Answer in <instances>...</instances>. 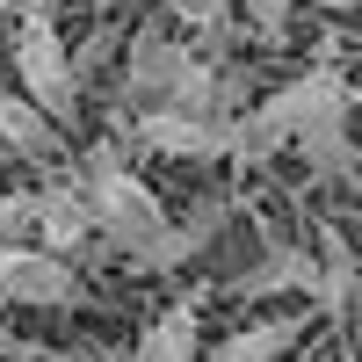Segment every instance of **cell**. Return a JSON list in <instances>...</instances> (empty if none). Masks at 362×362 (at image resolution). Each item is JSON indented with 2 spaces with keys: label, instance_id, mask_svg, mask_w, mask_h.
Returning a JSON list of instances; mask_svg holds the SVG:
<instances>
[{
  "label": "cell",
  "instance_id": "6da1fadb",
  "mask_svg": "<svg viewBox=\"0 0 362 362\" xmlns=\"http://www.w3.org/2000/svg\"><path fill=\"white\" fill-rule=\"evenodd\" d=\"M80 189H87V203H95V225H102V247H109V254H131V261H138V254L174 225L167 203L124 167L116 145H95V153L80 160Z\"/></svg>",
  "mask_w": 362,
  "mask_h": 362
},
{
  "label": "cell",
  "instance_id": "7a4b0ae2",
  "mask_svg": "<svg viewBox=\"0 0 362 362\" xmlns=\"http://www.w3.org/2000/svg\"><path fill=\"white\" fill-rule=\"evenodd\" d=\"M15 80H22V95L37 102L58 131H73V116H80V66H73V44L58 37L51 8L15 22Z\"/></svg>",
  "mask_w": 362,
  "mask_h": 362
},
{
  "label": "cell",
  "instance_id": "3957f363",
  "mask_svg": "<svg viewBox=\"0 0 362 362\" xmlns=\"http://www.w3.org/2000/svg\"><path fill=\"white\" fill-rule=\"evenodd\" d=\"M261 109V124L276 131L290 153L305 145L312 131H334V124H355V87H348V73H334V66H312V73H297V80H283L268 102H254Z\"/></svg>",
  "mask_w": 362,
  "mask_h": 362
},
{
  "label": "cell",
  "instance_id": "277c9868",
  "mask_svg": "<svg viewBox=\"0 0 362 362\" xmlns=\"http://www.w3.org/2000/svg\"><path fill=\"white\" fill-rule=\"evenodd\" d=\"M0 297H8V305H29V312H80L95 290H87V276L66 254L15 239V247H0Z\"/></svg>",
  "mask_w": 362,
  "mask_h": 362
},
{
  "label": "cell",
  "instance_id": "5b68a950",
  "mask_svg": "<svg viewBox=\"0 0 362 362\" xmlns=\"http://www.w3.org/2000/svg\"><path fill=\"white\" fill-rule=\"evenodd\" d=\"M189 66H196V44H181V29H174V22H145L138 37H131V58H124V80H116V95L131 102V116L167 109Z\"/></svg>",
  "mask_w": 362,
  "mask_h": 362
},
{
  "label": "cell",
  "instance_id": "8992f818",
  "mask_svg": "<svg viewBox=\"0 0 362 362\" xmlns=\"http://www.w3.org/2000/svg\"><path fill=\"white\" fill-rule=\"evenodd\" d=\"M37 247L66 254L73 268H80V254H109L102 247V225H95V203H87V189H80V174L44 181V189H37Z\"/></svg>",
  "mask_w": 362,
  "mask_h": 362
},
{
  "label": "cell",
  "instance_id": "52a82bcc",
  "mask_svg": "<svg viewBox=\"0 0 362 362\" xmlns=\"http://www.w3.org/2000/svg\"><path fill=\"white\" fill-rule=\"evenodd\" d=\"M124 131L167 160H225V116L210 124V116H181V109H145V116H124Z\"/></svg>",
  "mask_w": 362,
  "mask_h": 362
},
{
  "label": "cell",
  "instance_id": "ba28073f",
  "mask_svg": "<svg viewBox=\"0 0 362 362\" xmlns=\"http://www.w3.org/2000/svg\"><path fill=\"white\" fill-rule=\"evenodd\" d=\"M218 232H225V196H203V203L181 210V218H174V225H167V232H160L131 268H145V276H174V268H189Z\"/></svg>",
  "mask_w": 362,
  "mask_h": 362
},
{
  "label": "cell",
  "instance_id": "9c48e42d",
  "mask_svg": "<svg viewBox=\"0 0 362 362\" xmlns=\"http://www.w3.org/2000/svg\"><path fill=\"white\" fill-rule=\"evenodd\" d=\"M283 290L319 297V254H305V247H268L247 276L225 283V297H239V305H261V297H283Z\"/></svg>",
  "mask_w": 362,
  "mask_h": 362
},
{
  "label": "cell",
  "instance_id": "30bf717a",
  "mask_svg": "<svg viewBox=\"0 0 362 362\" xmlns=\"http://www.w3.org/2000/svg\"><path fill=\"white\" fill-rule=\"evenodd\" d=\"M297 334H305V319H297V312H268V319L232 326L203 362H283V355L297 348Z\"/></svg>",
  "mask_w": 362,
  "mask_h": 362
},
{
  "label": "cell",
  "instance_id": "8fae6325",
  "mask_svg": "<svg viewBox=\"0 0 362 362\" xmlns=\"http://www.w3.org/2000/svg\"><path fill=\"white\" fill-rule=\"evenodd\" d=\"M0 145H8L15 160H58V145H66V131L51 124V116L15 95V87H0Z\"/></svg>",
  "mask_w": 362,
  "mask_h": 362
},
{
  "label": "cell",
  "instance_id": "7c38bea8",
  "mask_svg": "<svg viewBox=\"0 0 362 362\" xmlns=\"http://www.w3.org/2000/svg\"><path fill=\"white\" fill-rule=\"evenodd\" d=\"M355 297H362V261L348 247V232L341 225H319V305L334 319H348Z\"/></svg>",
  "mask_w": 362,
  "mask_h": 362
},
{
  "label": "cell",
  "instance_id": "4fadbf2b",
  "mask_svg": "<svg viewBox=\"0 0 362 362\" xmlns=\"http://www.w3.org/2000/svg\"><path fill=\"white\" fill-rule=\"evenodd\" d=\"M131 362H203V355H196V305H167V312L131 341Z\"/></svg>",
  "mask_w": 362,
  "mask_h": 362
},
{
  "label": "cell",
  "instance_id": "5bb4252c",
  "mask_svg": "<svg viewBox=\"0 0 362 362\" xmlns=\"http://www.w3.org/2000/svg\"><path fill=\"white\" fill-rule=\"evenodd\" d=\"M167 22L181 29V37H203V51L218 58V44L239 22V0H167Z\"/></svg>",
  "mask_w": 362,
  "mask_h": 362
},
{
  "label": "cell",
  "instance_id": "9a60e30c",
  "mask_svg": "<svg viewBox=\"0 0 362 362\" xmlns=\"http://www.w3.org/2000/svg\"><path fill=\"white\" fill-rule=\"evenodd\" d=\"M297 160H305L319 181H348L355 174V124H334V131H312L297 145Z\"/></svg>",
  "mask_w": 362,
  "mask_h": 362
},
{
  "label": "cell",
  "instance_id": "2e32d148",
  "mask_svg": "<svg viewBox=\"0 0 362 362\" xmlns=\"http://www.w3.org/2000/svg\"><path fill=\"white\" fill-rule=\"evenodd\" d=\"M29 225H37V189H0V247H15Z\"/></svg>",
  "mask_w": 362,
  "mask_h": 362
},
{
  "label": "cell",
  "instance_id": "e0dca14e",
  "mask_svg": "<svg viewBox=\"0 0 362 362\" xmlns=\"http://www.w3.org/2000/svg\"><path fill=\"white\" fill-rule=\"evenodd\" d=\"M290 8H297V0H239V15H247L261 37H283V29H290Z\"/></svg>",
  "mask_w": 362,
  "mask_h": 362
},
{
  "label": "cell",
  "instance_id": "ac0fdd59",
  "mask_svg": "<svg viewBox=\"0 0 362 362\" xmlns=\"http://www.w3.org/2000/svg\"><path fill=\"white\" fill-rule=\"evenodd\" d=\"M15 362H80V355H73V348H29V341H22Z\"/></svg>",
  "mask_w": 362,
  "mask_h": 362
},
{
  "label": "cell",
  "instance_id": "d6986e66",
  "mask_svg": "<svg viewBox=\"0 0 362 362\" xmlns=\"http://www.w3.org/2000/svg\"><path fill=\"white\" fill-rule=\"evenodd\" d=\"M0 8H8L15 22H29V15H44V0H0Z\"/></svg>",
  "mask_w": 362,
  "mask_h": 362
},
{
  "label": "cell",
  "instance_id": "ffe728a7",
  "mask_svg": "<svg viewBox=\"0 0 362 362\" xmlns=\"http://www.w3.org/2000/svg\"><path fill=\"white\" fill-rule=\"evenodd\" d=\"M312 8H326V15H355L362 0H312Z\"/></svg>",
  "mask_w": 362,
  "mask_h": 362
}]
</instances>
